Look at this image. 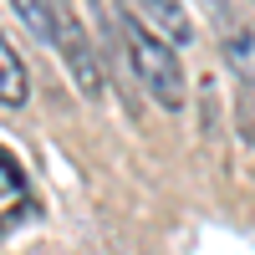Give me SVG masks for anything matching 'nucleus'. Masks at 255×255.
Instances as JSON below:
<instances>
[{
    "mask_svg": "<svg viewBox=\"0 0 255 255\" xmlns=\"http://www.w3.org/2000/svg\"><path fill=\"white\" fill-rule=\"evenodd\" d=\"M118 26H123V46H128V67H133V77L143 82V92L158 102V108L168 113H179L184 102H189V82H184V67H179V51L168 46L163 36L153 31H143L138 20H128L118 15Z\"/></svg>",
    "mask_w": 255,
    "mask_h": 255,
    "instance_id": "nucleus-1",
    "label": "nucleus"
},
{
    "mask_svg": "<svg viewBox=\"0 0 255 255\" xmlns=\"http://www.w3.org/2000/svg\"><path fill=\"white\" fill-rule=\"evenodd\" d=\"M10 5H15V15L31 26V36L51 46V36H56V0H10Z\"/></svg>",
    "mask_w": 255,
    "mask_h": 255,
    "instance_id": "nucleus-5",
    "label": "nucleus"
},
{
    "mask_svg": "<svg viewBox=\"0 0 255 255\" xmlns=\"http://www.w3.org/2000/svg\"><path fill=\"white\" fill-rule=\"evenodd\" d=\"M128 20H138L143 31L163 36L168 46H189L194 41V20H189V10L179 5V0H118Z\"/></svg>",
    "mask_w": 255,
    "mask_h": 255,
    "instance_id": "nucleus-3",
    "label": "nucleus"
},
{
    "mask_svg": "<svg viewBox=\"0 0 255 255\" xmlns=\"http://www.w3.org/2000/svg\"><path fill=\"white\" fill-rule=\"evenodd\" d=\"M26 97H31L26 61L15 56V46L5 41V31H0V102H5V108H26Z\"/></svg>",
    "mask_w": 255,
    "mask_h": 255,
    "instance_id": "nucleus-4",
    "label": "nucleus"
},
{
    "mask_svg": "<svg viewBox=\"0 0 255 255\" xmlns=\"http://www.w3.org/2000/svg\"><path fill=\"white\" fill-rule=\"evenodd\" d=\"M26 189V174H20V163H15V153L5 143H0V199H10V194H20Z\"/></svg>",
    "mask_w": 255,
    "mask_h": 255,
    "instance_id": "nucleus-6",
    "label": "nucleus"
},
{
    "mask_svg": "<svg viewBox=\"0 0 255 255\" xmlns=\"http://www.w3.org/2000/svg\"><path fill=\"white\" fill-rule=\"evenodd\" d=\"M51 46L61 51V61H67V72L77 82V92L82 97H102V61L92 51L87 31H82V20L67 5H56V36H51Z\"/></svg>",
    "mask_w": 255,
    "mask_h": 255,
    "instance_id": "nucleus-2",
    "label": "nucleus"
}]
</instances>
